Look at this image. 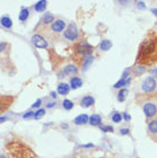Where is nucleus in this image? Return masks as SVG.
<instances>
[{
	"label": "nucleus",
	"instance_id": "obj_21",
	"mask_svg": "<svg viewBox=\"0 0 157 158\" xmlns=\"http://www.w3.org/2000/svg\"><path fill=\"white\" fill-rule=\"evenodd\" d=\"M28 17H29V9H28V8H22V9H21V13H20V15H18L20 21L24 22L25 20H28Z\"/></svg>",
	"mask_w": 157,
	"mask_h": 158
},
{
	"label": "nucleus",
	"instance_id": "obj_32",
	"mask_svg": "<svg viewBox=\"0 0 157 158\" xmlns=\"http://www.w3.org/2000/svg\"><path fill=\"white\" fill-rule=\"evenodd\" d=\"M128 133H130V130H128V128H123V130H121V134H122V135H126Z\"/></svg>",
	"mask_w": 157,
	"mask_h": 158
},
{
	"label": "nucleus",
	"instance_id": "obj_38",
	"mask_svg": "<svg viewBox=\"0 0 157 158\" xmlns=\"http://www.w3.org/2000/svg\"><path fill=\"white\" fill-rule=\"evenodd\" d=\"M6 120H7V118H6V117H0V124L4 123V122H6Z\"/></svg>",
	"mask_w": 157,
	"mask_h": 158
},
{
	"label": "nucleus",
	"instance_id": "obj_17",
	"mask_svg": "<svg viewBox=\"0 0 157 158\" xmlns=\"http://www.w3.org/2000/svg\"><path fill=\"white\" fill-rule=\"evenodd\" d=\"M0 23H1V25L5 26L6 29H10L12 25H13V22H12V20H10L8 16H4V17L0 20Z\"/></svg>",
	"mask_w": 157,
	"mask_h": 158
},
{
	"label": "nucleus",
	"instance_id": "obj_22",
	"mask_svg": "<svg viewBox=\"0 0 157 158\" xmlns=\"http://www.w3.org/2000/svg\"><path fill=\"white\" fill-rule=\"evenodd\" d=\"M127 94H128V91H127V89H125V88L121 89V91H119V93H118L117 100L119 102L125 101V99H126V95H127Z\"/></svg>",
	"mask_w": 157,
	"mask_h": 158
},
{
	"label": "nucleus",
	"instance_id": "obj_24",
	"mask_svg": "<svg viewBox=\"0 0 157 158\" xmlns=\"http://www.w3.org/2000/svg\"><path fill=\"white\" fill-rule=\"evenodd\" d=\"M144 71H146V66H140V64H138V66H136L134 69H133V72H134V75H136V76L142 75Z\"/></svg>",
	"mask_w": 157,
	"mask_h": 158
},
{
	"label": "nucleus",
	"instance_id": "obj_42",
	"mask_svg": "<svg viewBox=\"0 0 157 158\" xmlns=\"http://www.w3.org/2000/svg\"><path fill=\"white\" fill-rule=\"evenodd\" d=\"M0 158H6V156L5 155H0Z\"/></svg>",
	"mask_w": 157,
	"mask_h": 158
},
{
	"label": "nucleus",
	"instance_id": "obj_23",
	"mask_svg": "<svg viewBox=\"0 0 157 158\" xmlns=\"http://www.w3.org/2000/svg\"><path fill=\"white\" fill-rule=\"evenodd\" d=\"M131 81V78L128 79H121V80H118L117 83L113 85V87L115 88H119V87H123V86H126L128 85V83Z\"/></svg>",
	"mask_w": 157,
	"mask_h": 158
},
{
	"label": "nucleus",
	"instance_id": "obj_6",
	"mask_svg": "<svg viewBox=\"0 0 157 158\" xmlns=\"http://www.w3.org/2000/svg\"><path fill=\"white\" fill-rule=\"evenodd\" d=\"M64 37L69 40H76L78 38V29H77V25L75 23L69 24L67 30L64 31Z\"/></svg>",
	"mask_w": 157,
	"mask_h": 158
},
{
	"label": "nucleus",
	"instance_id": "obj_12",
	"mask_svg": "<svg viewBox=\"0 0 157 158\" xmlns=\"http://www.w3.org/2000/svg\"><path fill=\"white\" fill-rule=\"evenodd\" d=\"M57 92H59V94H61V95H67V94L70 92V86L66 83L59 84V86H57Z\"/></svg>",
	"mask_w": 157,
	"mask_h": 158
},
{
	"label": "nucleus",
	"instance_id": "obj_41",
	"mask_svg": "<svg viewBox=\"0 0 157 158\" xmlns=\"http://www.w3.org/2000/svg\"><path fill=\"white\" fill-rule=\"evenodd\" d=\"M52 96H53V97H56V94H55L54 92H52Z\"/></svg>",
	"mask_w": 157,
	"mask_h": 158
},
{
	"label": "nucleus",
	"instance_id": "obj_3",
	"mask_svg": "<svg viewBox=\"0 0 157 158\" xmlns=\"http://www.w3.org/2000/svg\"><path fill=\"white\" fill-rule=\"evenodd\" d=\"M93 49H94L93 48V46L88 44L86 40L79 41L78 44H76V46H75V52H76V54L82 55L83 57H86V56L92 55Z\"/></svg>",
	"mask_w": 157,
	"mask_h": 158
},
{
	"label": "nucleus",
	"instance_id": "obj_8",
	"mask_svg": "<svg viewBox=\"0 0 157 158\" xmlns=\"http://www.w3.org/2000/svg\"><path fill=\"white\" fill-rule=\"evenodd\" d=\"M31 41H32V44L35 45L36 47H38V48H46V47H47V41L45 40L44 37H41L40 35L32 36Z\"/></svg>",
	"mask_w": 157,
	"mask_h": 158
},
{
	"label": "nucleus",
	"instance_id": "obj_20",
	"mask_svg": "<svg viewBox=\"0 0 157 158\" xmlns=\"http://www.w3.org/2000/svg\"><path fill=\"white\" fill-rule=\"evenodd\" d=\"M111 46H113V44H111V41L108 39L102 40L100 43V48L102 49V51H108V49L111 48Z\"/></svg>",
	"mask_w": 157,
	"mask_h": 158
},
{
	"label": "nucleus",
	"instance_id": "obj_18",
	"mask_svg": "<svg viewBox=\"0 0 157 158\" xmlns=\"http://www.w3.org/2000/svg\"><path fill=\"white\" fill-rule=\"evenodd\" d=\"M148 130L150 133L157 134V119H153L148 123Z\"/></svg>",
	"mask_w": 157,
	"mask_h": 158
},
{
	"label": "nucleus",
	"instance_id": "obj_25",
	"mask_svg": "<svg viewBox=\"0 0 157 158\" xmlns=\"http://www.w3.org/2000/svg\"><path fill=\"white\" fill-rule=\"evenodd\" d=\"M43 21H44L45 24H49V23H53L55 20H54V16H53L51 13H46L45 14L44 18H43Z\"/></svg>",
	"mask_w": 157,
	"mask_h": 158
},
{
	"label": "nucleus",
	"instance_id": "obj_31",
	"mask_svg": "<svg viewBox=\"0 0 157 158\" xmlns=\"http://www.w3.org/2000/svg\"><path fill=\"white\" fill-rule=\"evenodd\" d=\"M130 72H131V69H126V70L124 71V73H123L122 79H127V76L130 75Z\"/></svg>",
	"mask_w": 157,
	"mask_h": 158
},
{
	"label": "nucleus",
	"instance_id": "obj_27",
	"mask_svg": "<svg viewBox=\"0 0 157 158\" xmlns=\"http://www.w3.org/2000/svg\"><path fill=\"white\" fill-rule=\"evenodd\" d=\"M62 104H63V108L66 110H71L74 108V102L70 101V100H64Z\"/></svg>",
	"mask_w": 157,
	"mask_h": 158
},
{
	"label": "nucleus",
	"instance_id": "obj_33",
	"mask_svg": "<svg viewBox=\"0 0 157 158\" xmlns=\"http://www.w3.org/2000/svg\"><path fill=\"white\" fill-rule=\"evenodd\" d=\"M150 73H151V77H153V78H155V77L157 78V68L156 69H151V70H150Z\"/></svg>",
	"mask_w": 157,
	"mask_h": 158
},
{
	"label": "nucleus",
	"instance_id": "obj_34",
	"mask_svg": "<svg viewBox=\"0 0 157 158\" xmlns=\"http://www.w3.org/2000/svg\"><path fill=\"white\" fill-rule=\"evenodd\" d=\"M6 47H7L6 43H0V52H2L4 49H6Z\"/></svg>",
	"mask_w": 157,
	"mask_h": 158
},
{
	"label": "nucleus",
	"instance_id": "obj_10",
	"mask_svg": "<svg viewBox=\"0 0 157 158\" xmlns=\"http://www.w3.org/2000/svg\"><path fill=\"white\" fill-rule=\"evenodd\" d=\"M64 28H66V22L64 21H62V20H55L52 23V25H51V30L59 33V32L64 30Z\"/></svg>",
	"mask_w": 157,
	"mask_h": 158
},
{
	"label": "nucleus",
	"instance_id": "obj_19",
	"mask_svg": "<svg viewBox=\"0 0 157 158\" xmlns=\"http://www.w3.org/2000/svg\"><path fill=\"white\" fill-rule=\"evenodd\" d=\"M46 6H47V1L41 0V1H38V2L35 5V9L37 12H44L45 9H46Z\"/></svg>",
	"mask_w": 157,
	"mask_h": 158
},
{
	"label": "nucleus",
	"instance_id": "obj_1",
	"mask_svg": "<svg viewBox=\"0 0 157 158\" xmlns=\"http://www.w3.org/2000/svg\"><path fill=\"white\" fill-rule=\"evenodd\" d=\"M157 62V33L150 31L139 47L136 63L140 66H153Z\"/></svg>",
	"mask_w": 157,
	"mask_h": 158
},
{
	"label": "nucleus",
	"instance_id": "obj_29",
	"mask_svg": "<svg viewBox=\"0 0 157 158\" xmlns=\"http://www.w3.org/2000/svg\"><path fill=\"white\" fill-rule=\"evenodd\" d=\"M100 130L102 132H113V126H109V125H107V126H103V125H100Z\"/></svg>",
	"mask_w": 157,
	"mask_h": 158
},
{
	"label": "nucleus",
	"instance_id": "obj_9",
	"mask_svg": "<svg viewBox=\"0 0 157 158\" xmlns=\"http://www.w3.org/2000/svg\"><path fill=\"white\" fill-rule=\"evenodd\" d=\"M144 112L147 118H151L157 112L156 105L154 104V103H146V104L144 105Z\"/></svg>",
	"mask_w": 157,
	"mask_h": 158
},
{
	"label": "nucleus",
	"instance_id": "obj_40",
	"mask_svg": "<svg viewBox=\"0 0 157 158\" xmlns=\"http://www.w3.org/2000/svg\"><path fill=\"white\" fill-rule=\"evenodd\" d=\"M53 105H54V103H49V104H48V108H52Z\"/></svg>",
	"mask_w": 157,
	"mask_h": 158
},
{
	"label": "nucleus",
	"instance_id": "obj_35",
	"mask_svg": "<svg viewBox=\"0 0 157 158\" xmlns=\"http://www.w3.org/2000/svg\"><path fill=\"white\" fill-rule=\"evenodd\" d=\"M40 103H41V100H37V101L35 102V103H33V104H32V108H37V107H39L40 105Z\"/></svg>",
	"mask_w": 157,
	"mask_h": 158
},
{
	"label": "nucleus",
	"instance_id": "obj_2",
	"mask_svg": "<svg viewBox=\"0 0 157 158\" xmlns=\"http://www.w3.org/2000/svg\"><path fill=\"white\" fill-rule=\"evenodd\" d=\"M10 155L14 158H35L36 155L32 150L20 141H10L6 145Z\"/></svg>",
	"mask_w": 157,
	"mask_h": 158
},
{
	"label": "nucleus",
	"instance_id": "obj_5",
	"mask_svg": "<svg viewBox=\"0 0 157 158\" xmlns=\"http://www.w3.org/2000/svg\"><path fill=\"white\" fill-rule=\"evenodd\" d=\"M14 96L10 95H0V114L7 111L10 105L13 104Z\"/></svg>",
	"mask_w": 157,
	"mask_h": 158
},
{
	"label": "nucleus",
	"instance_id": "obj_7",
	"mask_svg": "<svg viewBox=\"0 0 157 158\" xmlns=\"http://www.w3.org/2000/svg\"><path fill=\"white\" fill-rule=\"evenodd\" d=\"M77 72H78L77 66H74V64H69V66H67L61 72H59V78H63L64 76H74L76 75Z\"/></svg>",
	"mask_w": 157,
	"mask_h": 158
},
{
	"label": "nucleus",
	"instance_id": "obj_26",
	"mask_svg": "<svg viewBox=\"0 0 157 158\" xmlns=\"http://www.w3.org/2000/svg\"><path fill=\"white\" fill-rule=\"evenodd\" d=\"M122 115L119 114V112H113V116H111V119H113V123H121L122 122Z\"/></svg>",
	"mask_w": 157,
	"mask_h": 158
},
{
	"label": "nucleus",
	"instance_id": "obj_13",
	"mask_svg": "<svg viewBox=\"0 0 157 158\" xmlns=\"http://www.w3.org/2000/svg\"><path fill=\"white\" fill-rule=\"evenodd\" d=\"M83 85V80L79 78V77H72L70 79V87L74 88V89H77L80 86Z\"/></svg>",
	"mask_w": 157,
	"mask_h": 158
},
{
	"label": "nucleus",
	"instance_id": "obj_43",
	"mask_svg": "<svg viewBox=\"0 0 157 158\" xmlns=\"http://www.w3.org/2000/svg\"><path fill=\"white\" fill-rule=\"evenodd\" d=\"M102 158H103V157H102Z\"/></svg>",
	"mask_w": 157,
	"mask_h": 158
},
{
	"label": "nucleus",
	"instance_id": "obj_36",
	"mask_svg": "<svg viewBox=\"0 0 157 158\" xmlns=\"http://www.w3.org/2000/svg\"><path fill=\"white\" fill-rule=\"evenodd\" d=\"M123 117H124V119H125L126 122H128V120L131 119V116H130V115H127V114H125V112L123 114Z\"/></svg>",
	"mask_w": 157,
	"mask_h": 158
},
{
	"label": "nucleus",
	"instance_id": "obj_28",
	"mask_svg": "<svg viewBox=\"0 0 157 158\" xmlns=\"http://www.w3.org/2000/svg\"><path fill=\"white\" fill-rule=\"evenodd\" d=\"M44 115H45V109H39L37 112H35L33 117H35V119H39V118H41Z\"/></svg>",
	"mask_w": 157,
	"mask_h": 158
},
{
	"label": "nucleus",
	"instance_id": "obj_11",
	"mask_svg": "<svg viewBox=\"0 0 157 158\" xmlns=\"http://www.w3.org/2000/svg\"><path fill=\"white\" fill-rule=\"evenodd\" d=\"M88 122L92 126H100L101 123H102V118H101L100 115H92L88 118Z\"/></svg>",
	"mask_w": 157,
	"mask_h": 158
},
{
	"label": "nucleus",
	"instance_id": "obj_30",
	"mask_svg": "<svg viewBox=\"0 0 157 158\" xmlns=\"http://www.w3.org/2000/svg\"><path fill=\"white\" fill-rule=\"evenodd\" d=\"M33 115H35V112H32V111H28L24 116H23V118L26 119V118H30V117H33Z\"/></svg>",
	"mask_w": 157,
	"mask_h": 158
},
{
	"label": "nucleus",
	"instance_id": "obj_15",
	"mask_svg": "<svg viewBox=\"0 0 157 158\" xmlns=\"http://www.w3.org/2000/svg\"><path fill=\"white\" fill-rule=\"evenodd\" d=\"M94 99L92 96H90V95H87V96H85L82 99V101H80V104H82V107H84V108H88V107H91V105L94 104Z\"/></svg>",
	"mask_w": 157,
	"mask_h": 158
},
{
	"label": "nucleus",
	"instance_id": "obj_4",
	"mask_svg": "<svg viewBox=\"0 0 157 158\" xmlns=\"http://www.w3.org/2000/svg\"><path fill=\"white\" fill-rule=\"evenodd\" d=\"M157 87V84H156V80L155 78H153L151 76H149L147 78L144 80V83H142V89H144L146 93H151L154 92Z\"/></svg>",
	"mask_w": 157,
	"mask_h": 158
},
{
	"label": "nucleus",
	"instance_id": "obj_37",
	"mask_svg": "<svg viewBox=\"0 0 157 158\" xmlns=\"http://www.w3.org/2000/svg\"><path fill=\"white\" fill-rule=\"evenodd\" d=\"M138 7H139V8H144L146 6H144V1H139V2H138Z\"/></svg>",
	"mask_w": 157,
	"mask_h": 158
},
{
	"label": "nucleus",
	"instance_id": "obj_39",
	"mask_svg": "<svg viewBox=\"0 0 157 158\" xmlns=\"http://www.w3.org/2000/svg\"><path fill=\"white\" fill-rule=\"evenodd\" d=\"M151 12L154 13V15H156V16H157V9H155V8L151 9Z\"/></svg>",
	"mask_w": 157,
	"mask_h": 158
},
{
	"label": "nucleus",
	"instance_id": "obj_16",
	"mask_svg": "<svg viewBox=\"0 0 157 158\" xmlns=\"http://www.w3.org/2000/svg\"><path fill=\"white\" fill-rule=\"evenodd\" d=\"M93 61H94V57L92 56V55L84 57V58H83V68H82V69H83V70H86L88 66L93 63Z\"/></svg>",
	"mask_w": 157,
	"mask_h": 158
},
{
	"label": "nucleus",
	"instance_id": "obj_14",
	"mask_svg": "<svg viewBox=\"0 0 157 158\" xmlns=\"http://www.w3.org/2000/svg\"><path fill=\"white\" fill-rule=\"evenodd\" d=\"M88 117L87 115H85V114H83V115H79V116H77L76 118H75V124L76 125H84V124H86V123H88Z\"/></svg>",
	"mask_w": 157,
	"mask_h": 158
}]
</instances>
